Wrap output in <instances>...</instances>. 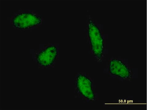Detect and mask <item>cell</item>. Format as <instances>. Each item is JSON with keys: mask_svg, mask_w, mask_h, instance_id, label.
<instances>
[{"mask_svg": "<svg viewBox=\"0 0 147 110\" xmlns=\"http://www.w3.org/2000/svg\"><path fill=\"white\" fill-rule=\"evenodd\" d=\"M59 57V49L57 44L45 45L42 48L35 53L34 60L40 68H54Z\"/></svg>", "mask_w": 147, "mask_h": 110, "instance_id": "obj_4", "label": "cell"}, {"mask_svg": "<svg viewBox=\"0 0 147 110\" xmlns=\"http://www.w3.org/2000/svg\"><path fill=\"white\" fill-rule=\"evenodd\" d=\"M109 71L112 75L124 80H130L132 77L130 69L118 59H112L110 61Z\"/></svg>", "mask_w": 147, "mask_h": 110, "instance_id": "obj_5", "label": "cell"}, {"mask_svg": "<svg viewBox=\"0 0 147 110\" xmlns=\"http://www.w3.org/2000/svg\"><path fill=\"white\" fill-rule=\"evenodd\" d=\"M44 22L42 16L33 10H18L10 17L12 26L20 30L37 29L44 24Z\"/></svg>", "mask_w": 147, "mask_h": 110, "instance_id": "obj_1", "label": "cell"}, {"mask_svg": "<svg viewBox=\"0 0 147 110\" xmlns=\"http://www.w3.org/2000/svg\"><path fill=\"white\" fill-rule=\"evenodd\" d=\"M91 50L94 58L99 62L103 60L104 40L100 29L92 19L88 21V30Z\"/></svg>", "mask_w": 147, "mask_h": 110, "instance_id": "obj_3", "label": "cell"}, {"mask_svg": "<svg viewBox=\"0 0 147 110\" xmlns=\"http://www.w3.org/2000/svg\"><path fill=\"white\" fill-rule=\"evenodd\" d=\"M74 91L76 96L86 103H92L96 100L93 80L84 73L76 74L74 79Z\"/></svg>", "mask_w": 147, "mask_h": 110, "instance_id": "obj_2", "label": "cell"}]
</instances>
